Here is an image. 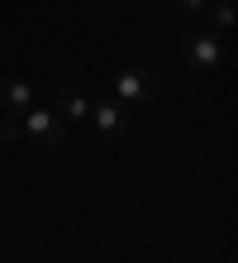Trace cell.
<instances>
[{
	"label": "cell",
	"mask_w": 238,
	"mask_h": 263,
	"mask_svg": "<svg viewBox=\"0 0 238 263\" xmlns=\"http://www.w3.org/2000/svg\"><path fill=\"white\" fill-rule=\"evenodd\" d=\"M186 63L200 77H214L229 67V34H186Z\"/></svg>",
	"instance_id": "6da1fadb"
},
{
	"label": "cell",
	"mask_w": 238,
	"mask_h": 263,
	"mask_svg": "<svg viewBox=\"0 0 238 263\" xmlns=\"http://www.w3.org/2000/svg\"><path fill=\"white\" fill-rule=\"evenodd\" d=\"M157 91H162V82H157L148 67H124V72H115V96H119V105H153Z\"/></svg>",
	"instance_id": "7a4b0ae2"
},
{
	"label": "cell",
	"mask_w": 238,
	"mask_h": 263,
	"mask_svg": "<svg viewBox=\"0 0 238 263\" xmlns=\"http://www.w3.org/2000/svg\"><path fill=\"white\" fill-rule=\"evenodd\" d=\"M19 125H24V134L34 139V144H38L43 153H57L62 144H67V125H62V120H57L53 110H38V105H29Z\"/></svg>",
	"instance_id": "3957f363"
},
{
	"label": "cell",
	"mask_w": 238,
	"mask_h": 263,
	"mask_svg": "<svg viewBox=\"0 0 238 263\" xmlns=\"http://www.w3.org/2000/svg\"><path fill=\"white\" fill-rule=\"evenodd\" d=\"M86 120H95V129H100L105 139H119L124 129H129V110H124L119 101H105V105H91V115Z\"/></svg>",
	"instance_id": "277c9868"
},
{
	"label": "cell",
	"mask_w": 238,
	"mask_h": 263,
	"mask_svg": "<svg viewBox=\"0 0 238 263\" xmlns=\"http://www.w3.org/2000/svg\"><path fill=\"white\" fill-rule=\"evenodd\" d=\"M0 105H5V115H24L34 105V86L24 77H0Z\"/></svg>",
	"instance_id": "5b68a950"
},
{
	"label": "cell",
	"mask_w": 238,
	"mask_h": 263,
	"mask_svg": "<svg viewBox=\"0 0 238 263\" xmlns=\"http://www.w3.org/2000/svg\"><path fill=\"white\" fill-rule=\"evenodd\" d=\"M53 115L62 120V125H76V120H86V115H91V101H86L76 86H62V91H57V105H53Z\"/></svg>",
	"instance_id": "8992f818"
},
{
	"label": "cell",
	"mask_w": 238,
	"mask_h": 263,
	"mask_svg": "<svg viewBox=\"0 0 238 263\" xmlns=\"http://www.w3.org/2000/svg\"><path fill=\"white\" fill-rule=\"evenodd\" d=\"M233 29V0H214V34Z\"/></svg>",
	"instance_id": "52a82bcc"
},
{
	"label": "cell",
	"mask_w": 238,
	"mask_h": 263,
	"mask_svg": "<svg viewBox=\"0 0 238 263\" xmlns=\"http://www.w3.org/2000/svg\"><path fill=\"white\" fill-rule=\"evenodd\" d=\"M24 134V125H19V115H5L0 120V139H5V144H14V139Z\"/></svg>",
	"instance_id": "ba28073f"
},
{
	"label": "cell",
	"mask_w": 238,
	"mask_h": 263,
	"mask_svg": "<svg viewBox=\"0 0 238 263\" xmlns=\"http://www.w3.org/2000/svg\"><path fill=\"white\" fill-rule=\"evenodd\" d=\"M205 5H210V0H171V10H177V14H200Z\"/></svg>",
	"instance_id": "9c48e42d"
}]
</instances>
